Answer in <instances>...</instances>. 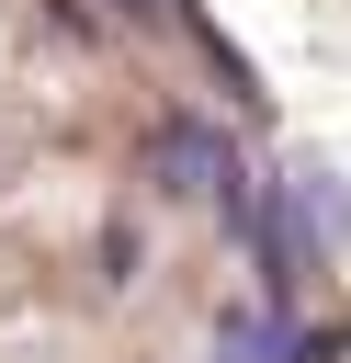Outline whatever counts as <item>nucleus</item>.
Segmentation results:
<instances>
[{"label": "nucleus", "instance_id": "1", "mask_svg": "<svg viewBox=\"0 0 351 363\" xmlns=\"http://www.w3.org/2000/svg\"><path fill=\"white\" fill-rule=\"evenodd\" d=\"M283 204H294L306 250H340V238H351V182H340L328 159H294V170H283Z\"/></svg>", "mask_w": 351, "mask_h": 363}, {"label": "nucleus", "instance_id": "2", "mask_svg": "<svg viewBox=\"0 0 351 363\" xmlns=\"http://www.w3.org/2000/svg\"><path fill=\"white\" fill-rule=\"evenodd\" d=\"M272 340H283V329H272L260 306H226V318H215V363H272Z\"/></svg>", "mask_w": 351, "mask_h": 363}, {"label": "nucleus", "instance_id": "3", "mask_svg": "<svg viewBox=\"0 0 351 363\" xmlns=\"http://www.w3.org/2000/svg\"><path fill=\"white\" fill-rule=\"evenodd\" d=\"M272 363H351V329H306V318H294V329L272 340Z\"/></svg>", "mask_w": 351, "mask_h": 363}, {"label": "nucleus", "instance_id": "4", "mask_svg": "<svg viewBox=\"0 0 351 363\" xmlns=\"http://www.w3.org/2000/svg\"><path fill=\"white\" fill-rule=\"evenodd\" d=\"M125 11H159V0H125Z\"/></svg>", "mask_w": 351, "mask_h": 363}]
</instances>
